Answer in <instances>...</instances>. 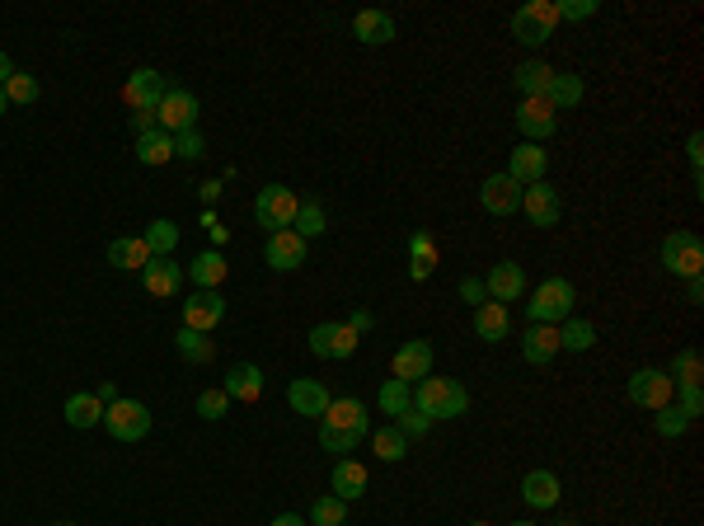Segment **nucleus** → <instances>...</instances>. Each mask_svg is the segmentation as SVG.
Here are the masks:
<instances>
[{"mask_svg":"<svg viewBox=\"0 0 704 526\" xmlns=\"http://www.w3.org/2000/svg\"><path fill=\"white\" fill-rule=\"evenodd\" d=\"M296 207H301V198H296L287 184H263L259 198H254V221H259L268 235H273V231H291Z\"/></svg>","mask_w":704,"mask_h":526,"instance_id":"5","label":"nucleus"},{"mask_svg":"<svg viewBox=\"0 0 704 526\" xmlns=\"http://www.w3.org/2000/svg\"><path fill=\"white\" fill-rule=\"evenodd\" d=\"M137 160L141 165H169L174 160V137H169L165 127H151V132H141L137 137Z\"/></svg>","mask_w":704,"mask_h":526,"instance_id":"31","label":"nucleus"},{"mask_svg":"<svg viewBox=\"0 0 704 526\" xmlns=\"http://www.w3.org/2000/svg\"><path fill=\"white\" fill-rule=\"evenodd\" d=\"M512 526H536V522H512Z\"/></svg>","mask_w":704,"mask_h":526,"instance_id":"60","label":"nucleus"},{"mask_svg":"<svg viewBox=\"0 0 704 526\" xmlns=\"http://www.w3.org/2000/svg\"><path fill=\"white\" fill-rule=\"evenodd\" d=\"M221 320H226V296H221V292H207V287H198V292L184 301V329L212 334Z\"/></svg>","mask_w":704,"mask_h":526,"instance_id":"15","label":"nucleus"},{"mask_svg":"<svg viewBox=\"0 0 704 526\" xmlns=\"http://www.w3.org/2000/svg\"><path fill=\"white\" fill-rule=\"evenodd\" d=\"M597 343V325L592 320H564L559 325V353H587Z\"/></svg>","mask_w":704,"mask_h":526,"instance_id":"36","label":"nucleus"},{"mask_svg":"<svg viewBox=\"0 0 704 526\" xmlns=\"http://www.w3.org/2000/svg\"><path fill=\"white\" fill-rule=\"evenodd\" d=\"M460 296H465L470 306H484V301H489V287H484V278H460Z\"/></svg>","mask_w":704,"mask_h":526,"instance_id":"51","label":"nucleus"},{"mask_svg":"<svg viewBox=\"0 0 704 526\" xmlns=\"http://www.w3.org/2000/svg\"><path fill=\"white\" fill-rule=\"evenodd\" d=\"M306 254H310V245L296 231H273V235H268V249H263L268 268H277V273L301 268V263H306Z\"/></svg>","mask_w":704,"mask_h":526,"instance_id":"18","label":"nucleus"},{"mask_svg":"<svg viewBox=\"0 0 704 526\" xmlns=\"http://www.w3.org/2000/svg\"><path fill=\"white\" fill-rule=\"evenodd\" d=\"M568 310H573V282L568 278H545L526 301L531 325H564Z\"/></svg>","mask_w":704,"mask_h":526,"instance_id":"4","label":"nucleus"},{"mask_svg":"<svg viewBox=\"0 0 704 526\" xmlns=\"http://www.w3.org/2000/svg\"><path fill=\"white\" fill-rule=\"evenodd\" d=\"M94 400L104 404V409H108V404H113V400H118V390H113V381H104V386L94 390Z\"/></svg>","mask_w":704,"mask_h":526,"instance_id":"55","label":"nucleus"},{"mask_svg":"<svg viewBox=\"0 0 704 526\" xmlns=\"http://www.w3.org/2000/svg\"><path fill=\"white\" fill-rule=\"evenodd\" d=\"M545 170H550V151L545 146H536V141H521L517 151H512V160H507V179H517L521 188H531L545 179Z\"/></svg>","mask_w":704,"mask_h":526,"instance_id":"17","label":"nucleus"},{"mask_svg":"<svg viewBox=\"0 0 704 526\" xmlns=\"http://www.w3.org/2000/svg\"><path fill=\"white\" fill-rule=\"evenodd\" d=\"M521 207H526V221L531 226H559L564 221V198H559V188L554 184H531L521 188Z\"/></svg>","mask_w":704,"mask_h":526,"instance_id":"13","label":"nucleus"},{"mask_svg":"<svg viewBox=\"0 0 704 526\" xmlns=\"http://www.w3.org/2000/svg\"><path fill=\"white\" fill-rule=\"evenodd\" d=\"M202 226H212V240H216V245H226V226H221V221H216L212 212H207V217H202Z\"/></svg>","mask_w":704,"mask_h":526,"instance_id":"54","label":"nucleus"},{"mask_svg":"<svg viewBox=\"0 0 704 526\" xmlns=\"http://www.w3.org/2000/svg\"><path fill=\"white\" fill-rule=\"evenodd\" d=\"M601 5L597 0H559V19H564V24H578V19H592L597 15Z\"/></svg>","mask_w":704,"mask_h":526,"instance_id":"48","label":"nucleus"},{"mask_svg":"<svg viewBox=\"0 0 704 526\" xmlns=\"http://www.w3.org/2000/svg\"><path fill=\"white\" fill-rule=\"evenodd\" d=\"M686 301H690V306H700V301H704V273H700V278H686Z\"/></svg>","mask_w":704,"mask_h":526,"instance_id":"53","label":"nucleus"},{"mask_svg":"<svg viewBox=\"0 0 704 526\" xmlns=\"http://www.w3.org/2000/svg\"><path fill=\"white\" fill-rule=\"evenodd\" d=\"M287 404L301 418H324V409H329V390H324L320 381L301 376V381H291V386H287Z\"/></svg>","mask_w":704,"mask_h":526,"instance_id":"22","label":"nucleus"},{"mask_svg":"<svg viewBox=\"0 0 704 526\" xmlns=\"http://www.w3.org/2000/svg\"><path fill=\"white\" fill-rule=\"evenodd\" d=\"M66 423H71V428H80V433H85V428H99V423H104V404L94 400L90 390H76V395H71V400H66Z\"/></svg>","mask_w":704,"mask_h":526,"instance_id":"30","label":"nucleus"},{"mask_svg":"<svg viewBox=\"0 0 704 526\" xmlns=\"http://www.w3.org/2000/svg\"><path fill=\"white\" fill-rule=\"evenodd\" d=\"M681 390V400H676V409H681V414L690 418V423H695V418L704 414V390L700 386H676Z\"/></svg>","mask_w":704,"mask_h":526,"instance_id":"49","label":"nucleus"},{"mask_svg":"<svg viewBox=\"0 0 704 526\" xmlns=\"http://www.w3.org/2000/svg\"><path fill=\"white\" fill-rule=\"evenodd\" d=\"M390 376L404 381V386H418L423 376H432V343L428 339H409L390 357Z\"/></svg>","mask_w":704,"mask_h":526,"instance_id":"14","label":"nucleus"},{"mask_svg":"<svg viewBox=\"0 0 704 526\" xmlns=\"http://www.w3.org/2000/svg\"><path fill=\"white\" fill-rule=\"evenodd\" d=\"M629 400L643 404V409H662V404H672L676 400L672 376L662 372V367H639V372L629 376Z\"/></svg>","mask_w":704,"mask_h":526,"instance_id":"12","label":"nucleus"},{"mask_svg":"<svg viewBox=\"0 0 704 526\" xmlns=\"http://www.w3.org/2000/svg\"><path fill=\"white\" fill-rule=\"evenodd\" d=\"M5 99H10V104H33V99H38V76L15 71V76L5 80Z\"/></svg>","mask_w":704,"mask_h":526,"instance_id":"43","label":"nucleus"},{"mask_svg":"<svg viewBox=\"0 0 704 526\" xmlns=\"http://www.w3.org/2000/svg\"><path fill=\"white\" fill-rule=\"evenodd\" d=\"M662 268L672 278H700L704 273V245L695 231H672L662 240Z\"/></svg>","mask_w":704,"mask_h":526,"instance_id":"6","label":"nucleus"},{"mask_svg":"<svg viewBox=\"0 0 704 526\" xmlns=\"http://www.w3.org/2000/svg\"><path fill=\"white\" fill-rule=\"evenodd\" d=\"M5 109H10V99H5V90H0V118H5Z\"/></svg>","mask_w":704,"mask_h":526,"instance_id":"59","label":"nucleus"},{"mask_svg":"<svg viewBox=\"0 0 704 526\" xmlns=\"http://www.w3.org/2000/svg\"><path fill=\"white\" fill-rule=\"evenodd\" d=\"M291 231L301 235L306 245H310V240H315V235H324V231H329V217H324V207H320V202H315V198H306V202H301V207H296V221H291Z\"/></svg>","mask_w":704,"mask_h":526,"instance_id":"37","label":"nucleus"},{"mask_svg":"<svg viewBox=\"0 0 704 526\" xmlns=\"http://www.w3.org/2000/svg\"><path fill=\"white\" fill-rule=\"evenodd\" d=\"M667 376H672V386H700V376H704V357H700V348H681V353L672 357Z\"/></svg>","mask_w":704,"mask_h":526,"instance_id":"38","label":"nucleus"},{"mask_svg":"<svg viewBox=\"0 0 704 526\" xmlns=\"http://www.w3.org/2000/svg\"><path fill=\"white\" fill-rule=\"evenodd\" d=\"M174 155H179V160H202V155H207V141H202L198 127H193V132H179V137H174Z\"/></svg>","mask_w":704,"mask_h":526,"instance_id":"47","label":"nucleus"},{"mask_svg":"<svg viewBox=\"0 0 704 526\" xmlns=\"http://www.w3.org/2000/svg\"><path fill=\"white\" fill-rule=\"evenodd\" d=\"M15 76V62H10V57H5V52H0V90H5V80Z\"/></svg>","mask_w":704,"mask_h":526,"instance_id":"57","label":"nucleus"},{"mask_svg":"<svg viewBox=\"0 0 704 526\" xmlns=\"http://www.w3.org/2000/svg\"><path fill=\"white\" fill-rule=\"evenodd\" d=\"M216 198H221V184H216V179H207V184H202V202H207V207H212Z\"/></svg>","mask_w":704,"mask_h":526,"instance_id":"56","label":"nucleus"},{"mask_svg":"<svg viewBox=\"0 0 704 526\" xmlns=\"http://www.w3.org/2000/svg\"><path fill=\"white\" fill-rule=\"evenodd\" d=\"M470 526H489V522H470Z\"/></svg>","mask_w":704,"mask_h":526,"instance_id":"63","label":"nucleus"},{"mask_svg":"<svg viewBox=\"0 0 704 526\" xmlns=\"http://www.w3.org/2000/svg\"><path fill=\"white\" fill-rule=\"evenodd\" d=\"M367 494V465L352 461V456H338L334 465V498H343V503H352V498Z\"/></svg>","mask_w":704,"mask_h":526,"instance_id":"27","label":"nucleus"},{"mask_svg":"<svg viewBox=\"0 0 704 526\" xmlns=\"http://www.w3.org/2000/svg\"><path fill=\"white\" fill-rule=\"evenodd\" d=\"M104 428H108V437H118V442H141V437L151 433V409L141 400H118L108 404L104 409Z\"/></svg>","mask_w":704,"mask_h":526,"instance_id":"7","label":"nucleus"},{"mask_svg":"<svg viewBox=\"0 0 704 526\" xmlns=\"http://www.w3.org/2000/svg\"><path fill=\"white\" fill-rule=\"evenodd\" d=\"M559 526H578V522H559Z\"/></svg>","mask_w":704,"mask_h":526,"instance_id":"61","label":"nucleus"},{"mask_svg":"<svg viewBox=\"0 0 704 526\" xmlns=\"http://www.w3.org/2000/svg\"><path fill=\"white\" fill-rule=\"evenodd\" d=\"M273 526H306V522H301L296 512H282V517H273Z\"/></svg>","mask_w":704,"mask_h":526,"instance_id":"58","label":"nucleus"},{"mask_svg":"<svg viewBox=\"0 0 704 526\" xmlns=\"http://www.w3.org/2000/svg\"><path fill=\"white\" fill-rule=\"evenodd\" d=\"M550 80H554V66H545L540 57H531V62H521L512 71V85L521 90V99H540V94L550 90Z\"/></svg>","mask_w":704,"mask_h":526,"instance_id":"29","label":"nucleus"},{"mask_svg":"<svg viewBox=\"0 0 704 526\" xmlns=\"http://www.w3.org/2000/svg\"><path fill=\"white\" fill-rule=\"evenodd\" d=\"M108 263L123 268V273H141V268L151 263V249H146L141 235H118V240L108 245Z\"/></svg>","mask_w":704,"mask_h":526,"instance_id":"26","label":"nucleus"},{"mask_svg":"<svg viewBox=\"0 0 704 526\" xmlns=\"http://www.w3.org/2000/svg\"><path fill=\"white\" fill-rule=\"evenodd\" d=\"M653 414H658V433H662V437H681V433L690 428V418L681 414L676 404H662V409H653Z\"/></svg>","mask_w":704,"mask_h":526,"instance_id":"46","label":"nucleus"},{"mask_svg":"<svg viewBox=\"0 0 704 526\" xmlns=\"http://www.w3.org/2000/svg\"><path fill=\"white\" fill-rule=\"evenodd\" d=\"M432 273H437V240L428 231H414L409 235V278L428 282Z\"/></svg>","mask_w":704,"mask_h":526,"instance_id":"28","label":"nucleus"},{"mask_svg":"<svg viewBox=\"0 0 704 526\" xmlns=\"http://www.w3.org/2000/svg\"><path fill=\"white\" fill-rule=\"evenodd\" d=\"M310 522H315V526H343V522H348V503L334 498V494L315 498V503H310Z\"/></svg>","mask_w":704,"mask_h":526,"instance_id":"41","label":"nucleus"},{"mask_svg":"<svg viewBox=\"0 0 704 526\" xmlns=\"http://www.w3.org/2000/svg\"><path fill=\"white\" fill-rule=\"evenodd\" d=\"M484 287H489V301H521L526 296V273H521V263L503 259L489 268V278H484Z\"/></svg>","mask_w":704,"mask_h":526,"instance_id":"20","label":"nucleus"},{"mask_svg":"<svg viewBox=\"0 0 704 526\" xmlns=\"http://www.w3.org/2000/svg\"><path fill=\"white\" fill-rule=\"evenodd\" d=\"M310 353L324 357V362H343V357L357 353V343H362V334L348 325V320H329V325H315L310 329Z\"/></svg>","mask_w":704,"mask_h":526,"instance_id":"8","label":"nucleus"},{"mask_svg":"<svg viewBox=\"0 0 704 526\" xmlns=\"http://www.w3.org/2000/svg\"><path fill=\"white\" fill-rule=\"evenodd\" d=\"M517 127H521V141H545L559 132V109H554L550 99L540 94V99H521L517 104Z\"/></svg>","mask_w":704,"mask_h":526,"instance_id":"11","label":"nucleus"},{"mask_svg":"<svg viewBox=\"0 0 704 526\" xmlns=\"http://www.w3.org/2000/svg\"><path fill=\"white\" fill-rule=\"evenodd\" d=\"M414 409L418 414H428L432 423H442V418H460L470 409V390L451 381V376H423L414 386Z\"/></svg>","mask_w":704,"mask_h":526,"instance_id":"2","label":"nucleus"},{"mask_svg":"<svg viewBox=\"0 0 704 526\" xmlns=\"http://www.w3.org/2000/svg\"><path fill=\"white\" fill-rule=\"evenodd\" d=\"M545 99H550L559 113H564V109H578V104H582V76H573V71H554V80H550V90H545Z\"/></svg>","mask_w":704,"mask_h":526,"instance_id":"33","label":"nucleus"},{"mask_svg":"<svg viewBox=\"0 0 704 526\" xmlns=\"http://www.w3.org/2000/svg\"><path fill=\"white\" fill-rule=\"evenodd\" d=\"M559 29V0H526L512 15V38L526 47H545Z\"/></svg>","mask_w":704,"mask_h":526,"instance_id":"3","label":"nucleus"},{"mask_svg":"<svg viewBox=\"0 0 704 526\" xmlns=\"http://www.w3.org/2000/svg\"><path fill=\"white\" fill-rule=\"evenodd\" d=\"M188 278L198 282V287H207V292H216L226 282V259L216 249H207V254H198V259L188 263Z\"/></svg>","mask_w":704,"mask_h":526,"instance_id":"34","label":"nucleus"},{"mask_svg":"<svg viewBox=\"0 0 704 526\" xmlns=\"http://www.w3.org/2000/svg\"><path fill=\"white\" fill-rule=\"evenodd\" d=\"M507 306L503 301H484V306H475V334L484 343H498V339H507Z\"/></svg>","mask_w":704,"mask_h":526,"instance_id":"32","label":"nucleus"},{"mask_svg":"<svg viewBox=\"0 0 704 526\" xmlns=\"http://www.w3.org/2000/svg\"><path fill=\"white\" fill-rule=\"evenodd\" d=\"M165 90H169V80L160 76V71L137 66V71L127 76V85H123V104L132 113H155V109H160V99H165Z\"/></svg>","mask_w":704,"mask_h":526,"instance_id":"9","label":"nucleus"},{"mask_svg":"<svg viewBox=\"0 0 704 526\" xmlns=\"http://www.w3.org/2000/svg\"><path fill=\"white\" fill-rule=\"evenodd\" d=\"M155 123L165 127L169 137H179V132H193V127H198V94L174 90V85H169L165 99H160V109H155Z\"/></svg>","mask_w":704,"mask_h":526,"instance_id":"10","label":"nucleus"},{"mask_svg":"<svg viewBox=\"0 0 704 526\" xmlns=\"http://www.w3.org/2000/svg\"><path fill=\"white\" fill-rule=\"evenodd\" d=\"M141 240H146V249H151V259H169V254H174V245H179V226H174L169 217H155L151 226H146V235H141Z\"/></svg>","mask_w":704,"mask_h":526,"instance_id":"35","label":"nucleus"},{"mask_svg":"<svg viewBox=\"0 0 704 526\" xmlns=\"http://www.w3.org/2000/svg\"><path fill=\"white\" fill-rule=\"evenodd\" d=\"M376 404H381L385 414H404V409L414 404V386H404V381H395V376H390V381L381 386V395H376Z\"/></svg>","mask_w":704,"mask_h":526,"instance_id":"42","label":"nucleus"},{"mask_svg":"<svg viewBox=\"0 0 704 526\" xmlns=\"http://www.w3.org/2000/svg\"><path fill=\"white\" fill-rule=\"evenodd\" d=\"M343 526H348V522H343Z\"/></svg>","mask_w":704,"mask_h":526,"instance_id":"64","label":"nucleus"},{"mask_svg":"<svg viewBox=\"0 0 704 526\" xmlns=\"http://www.w3.org/2000/svg\"><path fill=\"white\" fill-rule=\"evenodd\" d=\"M352 33H357V43L385 47V43H395V19L385 15V10H362V15L352 19Z\"/></svg>","mask_w":704,"mask_h":526,"instance_id":"25","label":"nucleus"},{"mask_svg":"<svg viewBox=\"0 0 704 526\" xmlns=\"http://www.w3.org/2000/svg\"><path fill=\"white\" fill-rule=\"evenodd\" d=\"M348 325L357 329V334H371V329H376V320H371L367 310H352V315H348Z\"/></svg>","mask_w":704,"mask_h":526,"instance_id":"52","label":"nucleus"},{"mask_svg":"<svg viewBox=\"0 0 704 526\" xmlns=\"http://www.w3.org/2000/svg\"><path fill=\"white\" fill-rule=\"evenodd\" d=\"M479 207H484L489 217H512V212H521V184L507 179V174H489V179L479 184Z\"/></svg>","mask_w":704,"mask_h":526,"instance_id":"16","label":"nucleus"},{"mask_svg":"<svg viewBox=\"0 0 704 526\" xmlns=\"http://www.w3.org/2000/svg\"><path fill=\"white\" fill-rule=\"evenodd\" d=\"M141 282H146V292H151V296L169 301V296L184 292V263H174V259H151L146 268H141Z\"/></svg>","mask_w":704,"mask_h":526,"instance_id":"19","label":"nucleus"},{"mask_svg":"<svg viewBox=\"0 0 704 526\" xmlns=\"http://www.w3.org/2000/svg\"><path fill=\"white\" fill-rule=\"evenodd\" d=\"M230 395V400H240V404H254L263 395V372L254 367V362H235L226 372V386H221Z\"/></svg>","mask_w":704,"mask_h":526,"instance_id":"24","label":"nucleus"},{"mask_svg":"<svg viewBox=\"0 0 704 526\" xmlns=\"http://www.w3.org/2000/svg\"><path fill=\"white\" fill-rule=\"evenodd\" d=\"M52 526H71V522H52Z\"/></svg>","mask_w":704,"mask_h":526,"instance_id":"62","label":"nucleus"},{"mask_svg":"<svg viewBox=\"0 0 704 526\" xmlns=\"http://www.w3.org/2000/svg\"><path fill=\"white\" fill-rule=\"evenodd\" d=\"M371 433V418H367V404L343 395V400H329L320 418V447L324 451H352L362 437Z\"/></svg>","mask_w":704,"mask_h":526,"instance_id":"1","label":"nucleus"},{"mask_svg":"<svg viewBox=\"0 0 704 526\" xmlns=\"http://www.w3.org/2000/svg\"><path fill=\"white\" fill-rule=\"evenodd\" d=\"M559 475L554 470H526V480H521V498H526V508H554L559 503Z\"/></svg>","mask_w":704,"mask_h":526,"instance_id":"23","label":"nucleus"},{"mask_svg":"<svg viewBox=\"0 0 704 526\" xmlns=\"http://www.w3.org/2000/svg\"><path fill=\"white\" fill-rule=\"evenodd\" d=\"M521 357H526L531 367H550L554 357H559V325H531V329H526V339H521Z\"/></svg>","mask_w":704,"mask_h":526,"instance_id":"21","label":"nucleus"},{"mask_svg":"<svg viewBox=\"0 0 704 526\" xmlns=\"http://www.w3.org/2000/svg\"><path fill=\"white\" fill-rule=\"evenodd\" d=\"M226 409H230V395H226V390H202V395H198V418H207V423L226 418Z\"/></svg>","mask_w":704,"mask_h":526,"instance_id":"44","label":"nucleus"},{"mask_svg":"<svg viewBox=\"0 0 704 526\" xmlns=\"http://www.w3.org/2000/svg\"><path fill=\"white\" fill-rule=\"evenodd\" d=\"M395 428H399V433H404V437H414V442H418V437H428L432 418H428V414H418L414 404H409L404 414H395Z\"/></svg>","mask_w":704,"mask_h":526,"instance_id":"45","label":"nucleus"},{"mask_svg":"<svg viewBox=\"0 0 704 526\" xmlns=\"http://www.w3.org/2000/svg\"><path fill=\"white\" fill-rule=\"evenodd\" d=\"M174 348H179V357H184V362H198V367L216 357L212 339H207V334H198V329H179V334H174Z\"/></svg>","mask_w":704,"mask_h":526,"instance_id":"40","label":"nucleus"},{"mask_svg":"<svg viewBox=\"0 0 704 526\" xmlns=\"http://www.w3.org/2000/svg\"><path fill=\"white\" fill-rule=\"evenodd\" d=\"M686 155H690V170H695V188H700L704 184V137H700V132H695V137H690L686 141Z\"/></svg>","mask_w":704,"mask_h":526,"instance_id":"50","label":"nucleus"},{"mask_svg":"<svg viewBox=\"0 0 704 526\" xmlns=\"http://www.w3.org/2000/svg\"><path fill=\"white\" fill-rule=\"evenodd\" d=\"M371 447H376V461L395 465L409 456V437L399 433V428H376V433H371Z\"/></svg>","mask_w":704,"mask_h":526,"instance_id":"39","label":"nucleus"}]
</instances>
